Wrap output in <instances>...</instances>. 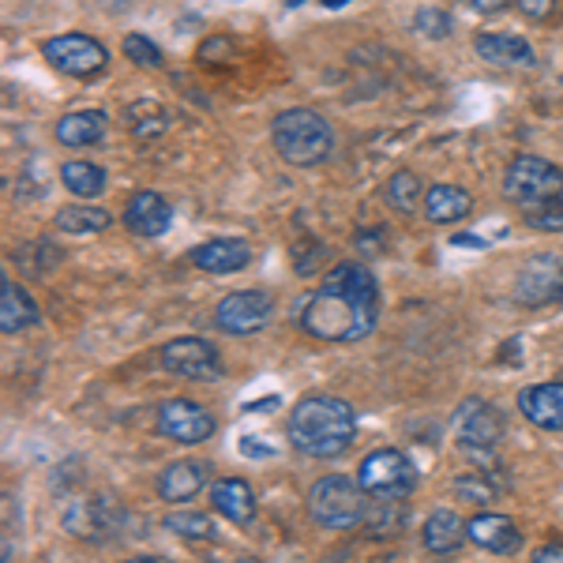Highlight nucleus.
I'll return each mask as SVG.
<instances>
[{"label": "nucleus", "mask_w": 563, "mask_h": 563, "mask_svg": "<svg viewBox=\"0 0 563 563\" xmlns=\"http://www.w3.org/2000/svg\"><path fill=\"white\" fill-rule=\"evenodd\" d=\"M466 4L474 8V12H481V15H493V12H504L511 0H466Z\"/></svg>", "instance_id": "c9c22d12"}, {"label": "nucleus", "mask_w": 563, "mask_h": 563, "mask_svg": "<svg viewBox=\"0 0 563 563\" xmlns=\"http://www.w3.org/2000/svg\"><path fill=\"white\" fill-rule=\"evenodd\" d=\"M289 4H301V0H289Z\"/></svg>", "instance_id": "a19ab883"}, {"label": "nucleus", "mask_w": 563, "mask_h": 563, "mask_svg": "<svg viewBox=\"0 0 563 563\" xmlns=\"http://www.w3.org/2000/svg\"><path fill=\"white\" fill-rule=\"evenodd\" d=\"M474 49H477V57L485 60V65H493V68L522 71V68L538 65V53H533V45L526 38H519V34H493V31L477 34Z\"/></svg>", "instance_id": "9b49d317"}, {"label": "nucleus", "mask_w": 563, "mask_h": 563, "mask_svg": "<svg viewBox=\"0 0 563 563\" xmlns=\"http://www.w3.org/2000/svg\"><path fill=\"white\" fill-rule=\"evenodd\" d=\"M275 316V297L267 289H241L214 305V327L225 334H252L263 331Z\"/></svg>", "instance_id": "6e6552de"}, {"label": "nucleus", "mask_w": 563, "mask_h": 563, "mask_svg": "<svg viewBox=\"0 0 563 563\" xmlns=\"http://www.w3.org/2000/svg\"><path fill=\"white\" fill-rule=\"evenodd\" d=\"M556 301H563V278H560V289H556Z\"/></svg>", "instance_id": "ea45409f"}, {"label": "nucleus", "mask_w": 563, "mask_h": 563, "mask_svg": "<svg viewBox=\"0 0 563 563\" xmlns=\"http://www.w3.org/2000/svg\"><path fill=\"white\" fill-rule=\"evenodd\" d=\"M158 432L174 443H185V448H196V443L211 440L214 435V417L203 410L199 402H188V398H169L158 410Z\"/></svg>", "instance_id": "9d476101"}, {"label": "nucleus", "mask_w": 563, "mask_h": 563, "mask_svg": "<svg viewBox=\"0 0 563 563\" xmlns=\"http://www.w3.org/2000/svg\"><path fill=\"white\" fill-rule=\"evenodd\" d=\"M275 406H278V398H263V402H252L249 410H252V413H256V410H260V413H267V410H275Z\"/></svg>", "instance_id": "4c0bfd02"}, {"label": "nucleus", "mask_w": 563, "mask_h": 563, "mask_svg": "<svg viewBox=\"0 0 563 563\" xmlns=\"http://www.w3.org/2000/svg\"><path fill=\"white\" fill-rule=\"evenodd\" d=\"M241 455H249V459H271L275 451L263 448V443H252V435H241Z\"/></svg>", "instance_id": "f704fd0d"}, {"label": "nucleus", "mask_w": 563, "mask_h": 563, "mask_svg": "<svg viewBox=\"0 0 563 563\" xmlns=\"http://www.w3.org/2000/svg\"><path fill=\"white\" fill-rule=\"evenodd\" d=\"M106 129H109V117L102 109H76V113L60 117L57 121V143L60 147H95V143L106 140Z\"/></svg>", "instance_id": "6ab92c4d"}, {"label": "nucleus", "mask_w": 563, "mask_h": 563, "mask_svg": "<svg viewBox=\"0 0 563 563\" xmlns=\"http://www.w3.org/2000/svg\"><path fill=\"white\" fill-rule=\"evenodd\" d=\"M207 477H211L207 462H174V466L162 470L158 496L169 499V504H188V499H196L207 488Z\"/></svg>", "instance_id": "a211bd4d"}, {"label": "nucleus", "mask_w": 563, "mask_h": 563, "mask_svg": "<svg viewBox=\"0 0 563 563\" xmlns=\"http://www.w3.org/2000/svg\"><path fill=\"white\" fill-rule=\"evenodd\" d=\"M379 323V282L361 260H342L327 271L301 308L305 334L320 342H361Z\"/></svg>", "instance_id": "f257e3e1"}, {"label": "nucleus", "mask_w": 563, "mask_h": 563, "mask_svg": "<svg viewBox=\"0 0 563 563\" xmlns=\"http://www.w3.org/2000/svg\"><path fill=\"white\" fill-rule=\"evenodd\" d=\"M45 60H49L57 71L65 76H76V79H90L98 71H106L109 65V53L102 42H95L90 34H57L42 45Z\"/></svg>", "instance_id": "0eeeda50"}, {"label": "nucleus", "mask_w": 563, "mask_h": 563, "mask_svg": "<svg viewBox=\"0 0 563 563\" xmlns=\"http://www.w3.org/2000/svg\"><path fill=\"white\" fill-rule=\"evenodd\" d=\"M499 435H504V421H499V413L488 402H481V398H470V402L459 410V440H462V448L488 451V448H496V443H499Z\"/></svg>", "instance_id": "f8f14e48"}, {"label": "nucleus", "mask_w": 563, "mask_h": 563, "mask_svg": "<svg viewBox=\"0 0 563 563\" xmlns=\"http://www.w3.org/2000/svg\"><path fill=\"white\" fill-rule=\"evenodd\" d=\"M466 538H470L466 522H462L455 511H432L429 522H424V530H421L424 549L435 552V556H451V552H459Z\"/></svg>", "instance_id": "5701e85b"}, {"label": "nucleus", "mask_w": 563, "mask_h": 563, "mask_svg": "<svg viewBox=\"0 0 563 563\" xmlns=\"http://www.w3.org/2000/svg\"><path fill=\"white\" fill-rule=\"evenodd\" d=\"M519 410L538 429L563 432V384H533L519 395Z\"/></svg>", "instance_id": "f3484780"}, {"label": "nucleus", "mask_w": 563, "mask_h": 563, "mask_svg": "<svg viewBox=\"0 0 563 563\" xmlns=\"http://www.w3.org/2000/svg\"><path fill=\"white\" fill-rule=\"evenodd\" d=\"M556 560H563V544H560V541L541 544V549L533 552V563H556Z\"/></svg>", "instance_id": "72a5a7b5"}, {"label": "nucleus", "mask_w": 563, "mask_h": 563, "mask_svg": "<svg viewBox=\"0 0 563 563\" xmlns=\"http://www.w3.org/2000/svg\"><path fill=\"white\" fill-rule=\"evenodd\" d=\"M162 368L174 376L196 379V384H211L222 376V357L207 339H174L162 346Z\"/></svg>", "instance_id": "1a4fd4ad"}, {"label": "nucleus", "mask_w": 563, "mask_h": 563, "mask_svg": "<svg viewBox=\"0 0 563 563\" xmlns=\"http://www.w3.org/2000/svg\"><path fill=\"white\" fill-rule=\"evenodd\" d=\"M60 180L79 199H95L106 192V169L95 166V162H65L60 166Z\"/></svg>", "instance_id": "b1692460"}, {"label": "nucleus", "mask_w": 563, "mask_h": 563, "mask_svg": "<svg viewBox=\"0 0 563 563\" xmlns=\"http://www.w3.org/2000/svg\"><path fill=\"white\" fill-rule=\"evenodd\" d=\"M451 244H455V249H485V241L474 238V233H455Z\"/></svg>", "instance_id": "e433bc0d"}, {"label": "nucleus", "mask_w": 563, "mask_h": 563, "mask_svg": "<svg viewBox=\"0 0 563 563\" xmlns=\"http://www.w3.org/2000/svg\"><path fill=\"white\" fill-rule=\"evenodd\" d=\"M166 530H174L177 538H188V541H214L218 530L207 515H196V511H180V515H169L166 519Z\"/></svg>", "instance_id": "cd10ccee"}, {"label": "nucleus", "mask_w": 563, "mask_h": 563, "mask_svg": "<svg viewBox=\"0 0 563 563\" xmlns=\"http://www.w3.org/2000/svg\"><path fill=\"white\" fill-rule=\"evenodd\" d=\"M515 4H519V12L526 20H538V23H544L556 12V0H515Z\"/></svg>", "instance_id": "473e14b6"}, {"label": "nucleus", "mask_w": 563, "mask_h": 563, "mask_svg": "<svg viewBox=\"0 0 563 563\" xmlns=\"http://www.w3.org/2000/svg\"><path fill=\"white\" fill-rule=\"evenodd\" d=\"M466 533H470V541L481 544L485 552H496V556H511V552H519V544H522L519 526L507 519V515H496V511L474 515V519L466 522Z\"/></svg>", "instance_id": "ddd939ff"}, {"label": "nucleus", "mask_w": 563, "mask_h": 563, "mask_svg": "<svg viewBox=\"0 0 563 563\" xmlns=\"http://www.w3.org/2000/svg\"><path fill=\"white\" fill-rule=\"evenodd\" d=\"M413 31L421 34V38H448L451 15L440 12V8H421V12L413 15Z\"/></svg>", "instance_id": "c756f323"}, {"label": "nucleus", "mask_w": 563, "mask_h": 563, "mask_svg": "<svg viewBox=\"0 0 563 563\" xmlns=\"http://www.w3.org/2000/svg\"><path fill=\"white\" fill-rule=\"evenodd\" d=\"M365 488L361 481H350V477H320L308 493V511L312 519L323 526V530H353L361 519H365L368 504H365Z\"/></svg>", "instance_id": "20e7f679"}, {"label": "nucleus", "mask_w": 563, "mask_h": 563, "mask_svg": "<svg viewBox=\"0 0 563 563\" xmlns=\"http://www.w3.org/2000/svg\"><path fill=\"white\" fill-rule=\"evenodd\" d=\"M327 8H342V4H350V0H323Z\"/></svg>", "instance_id": "58836bf2"}, {"label": "nucleus", "mask_w": 563, "mask_h": 563, "mask_svg": "<svg viewBox=\"0 0 563 563\" xmlns=\"http://www.w3.org/2000/svg\"><path fill=\"white\" fill-rule=\"evenodd\" d=\"M455 493H459V496H466L470 504H481V507H485V504H493V499H496V485H493V481H488L485 474H466V477H459V481H455Z\"/></svg>", "instance_id": "2f4dec72"}, {"label": "nucleus", "mask_w": 563, "mask_h": 563, "mask_svg": "<svg viewBox=\"0 0 563 563\" xmlns=\"http://www.w3.org/2000/svg\"><path fill=\"white\" fill-rule=\"evenodd\" d=\"M38 320L42 316H38V305L31 301V294H26L23 286H15L12 278H4V286H0V331L20 334Z\"/></svg>", "instance_id": "412c9836"}, {"label": "nucleus", "mask_w": 563, "mask_h": 563, "mask_svg": "<svg viewBox=\"0 0 563 563\" xmlns=\"http://www.w3.org/2000/svg\"><path fill=\"white\" fill-rule=\"evenodd\" d=\"M271 140H275V151L289 166H320L334 151V132L327 124V117L308 106L282 109L271 121Z\"/></svg>", "instance_id": "7ed1b4c3"}, {"label": "nucleus", "mask_w": 563, "mask_h": 563, "mask_svg": "<svg viewBox=\"0 0 563 563\" xmlns=\"http://www.w3.org/2000/svg\"><path fill=\"white\" fill-rule=\"evenodd\" d=\"M124 53H129L132 65H143V68H162V49L154 45L151 38H143V34H129L124 38Z\"/></svg>", "instance_id": "7c9ffc66"}, {"label": "nucleus", "mask_w": 563, "mask_h": 563, "mask_svg": "<svg viewBox=\"0 0 563 563\" xmlns=\"http://www.w3.org/2000/svg\"><path fill=\"white\" fill-rule=\"evenodd\" d=\"M357 481L372 499H406L417 485V470L402 451L379 448V451H372V455H365V462H361V470H357Z\"/></svg>", "instance_id": "39448f33"}, {"label": "nucleus", "mask_w": 563, "mask_h": 563, "mask_svg": "<svg viewBox=\"0 0 563 563\" xmlns=\"http://www.w3.org/2000/svg\"><path fill=\"white\" fill-rule=\"evenodd\" d=\"M129 124H132V132H135V135H143V140H151V135H158L162 129H166L169 117L162 113V106H154V102H140V106H132Z\"/></svg>", "instance_id": "c85d7f7f"}, {"label": "nucleus", "mask_w": 563, "mask_h": 563, "mask_svg": "<svg viewBox=\"0 0 563 563\" xmlns=\"http://www.w3.org/2000/svg\"><path fill=\"white\" fill-rule=\"evenodd\" d=\"M522 211H526V225H530V230L563 233V199L560 196L541 199V203H530V207H522Z\"/></svg>", "instance_id": "bb28decb"}, {"label": "nucleus", "mask_w": 563, "mask_h": 563, "mask_svg": "<svg viewBox=\"0 0 563 563\" xmlns=\"http://www.w3.org/2000/svg\"><path fill=\"white\" fill-rule=\"evenodd\" d=\"M174 222V207L166 196L158 192H135L129 199V211H124V225L140 238H162Z\"/></svg>", "instance_id": "4468645a"}, {"label": "nucleus", "mask_w": 563, "mask_h": 563, "mask_svg": "<svg viewBox=\"0 0 563 563\" xmlns=\"http://www.w3.org/2000/svg\"><path fill=\"white\" fill-rule=\"evenodd\" d=\"M211 504L218 515H225V522H252L256 519V496H252L249 481L241 477H225L211 488Z\"/></svg>", "instance_id": "aec40b11"}, {"label": "nucleus", "mask_w": 563, "mask_h": 563, "mask_svg": "<svg viewBox=\"0 0 563 563\" xmlns=\"http://www.w3.org/2000/svg\"><path fill=\"white\" fill-rule=\"evenodd\" d=\"M384 199L390 203V211H398V214H413V211H417V203H424V196H421V180H417V174H410V169H398V174L387 180Z\"/></svg>", "instance_id": "a878e982"}, {"label": "nucleus", "mask_w": 563, "mask_h": 563, "mask_svg": "<svg viewBox=\"0 0 563 563\" xmlns=\"http://www.w3.org/2000/svg\"><path fill=\"white\" fill-rule=\"evenodd\" d=\"M289 443L308 459H339L357 435V413L334 395H308L289 410Z\"/></svg>", "instance_id": "f03ea898"}, {"label": "nucleus", "mask_w": 563, "mask_h": 563, "mask_svg": "<svg viewBox=\"0 0 563 563\" xmlns=\"http://www.w3.org/2000/svg\"><path fill=\"white\" fill-rule=\"evenodd\" d=\"M470 211H474V199L459 185H432L429 192H424V214H429V222L435 225L462 222Z\"/></svg>", "instance_id": "4be33fe9"}, {"label": "nucleus", "mask_w": 563, "mask_h": 563, "mask_svg": "<svg viewBox=\"0 0 563 563\" xmlns=\"http://www.w3.org/2000/svg\"><path fill=\"white\" fill-rule=\"evenodd\" d=\"M192 263L207 275H238L252 263V249L238 238H218V241H207L199 244L192 252Z\"/></svg>", "instance_id": "dca6fc26"}, {"label": "nucleus", "mask_w": 563, "mask_h": 563, "mask_svg": "<svg viewBox=\"0 0 563 563\" xmlns=\"http://www.w3.org/2000/svg\"><path fill=\"white\" fill-rule=\"evenodd\" d=\"M504 196L519 207L563 196V169L556 166V162L538 158V154H522V158H515L511 166H507Z\"/></svg>", "instance_id": "423d86ee"}, {"label": "nucleus", "mask_w": 563, "mask_h": 563, "mask_svg": "<svg viewBox=\"0 0 563 563\" xmlns=\"http://www.w3.org/2000/svg\"><path fill=\"white\" fill-rule=\"evenodd\" d=\"M563 278V260L560 256H538L526 263L519 278V301L522 305H549L556 301V289Z\"/></svg>", "instance_id": "2eb2a0df"}, {"label": "nucleus", "mask_w": 563, "mask_h": 563, "mask_svg": "<svg viewBox=\"0 0 563 563\" xmlns=\"http://www.w3.org/2000/svg\"><path fill=\"white\" fill-rule=\"evenodd\" d=\"M113 225V218L102 207H90V203H76V207H65L57 211V230L65 233H76V238H87V233H102Z\"/></svg>", "instance_id": "393cba45"}]
</instances>
